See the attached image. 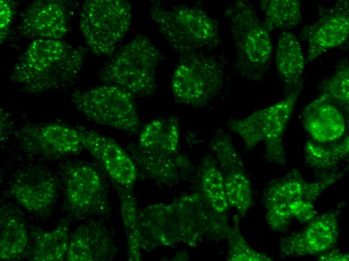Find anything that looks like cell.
I'll return each instance as SVG.
<instances>
[{"instance_id": "6da1fadb", "label": "cell", "mask_w": 349, "mask_h": 261, "mask_svg": "<svg viewBox=\"0 0 349 261\" xmlns=\"http://www.w3.org/2000/svg\"><path fill=\"white\" fill-rule=\"evenodd\" d=\"M137 224L141 248L193 247L206 237L227 238L231 228L225 213L216 211L202 193L148 206L137 212Z\"/></svg>"}, {"instance_id": "7a4b0ae2", "label": "cell", "mask_w": 349, "mask_h": 261, "mask_svg": "<svg viewBox=\"0 0 349 261\" xmlns=\"http://www.w3.org/2000/svg\"><path fill=\"white\" fill-rule=\"evenodd\" d=\"M85 58L84 48L61 40H34L16 61L10 78L21 92L40 94L73 82Z\"/></svg>"}, {"instance_id": "3957f363", "label": "cell", "mask_w": 349, "mask_h": 261, "mask_svg": "<svg viewBox=\"0 0 349 261\" xmlns=\"http://www.w3.org/2000/svg\"><path fill=\"white\" fill-rule=\"evenodd\" d=\"M343 176V172L329 173L320 179L307 181L297 169L276 180L264 196L267 224L275 231L285 230L293 218L301 223L315 217L314 203L327 188Z\"/></svg>"}, {"instance_id": "277c9868", "label": "cell", "mask_w": 349, "mask_h": 261, "mask_svg": "<svg viewBox=\"0 0 349 261\" xmlns=\"http://www.w3.org/2000/svg\"><path fill=\"white\" fill-rule=\"evenodd\" d=\"M150 14L180 60L212 50L221 43L217 21L201 8L185 5L169 6L154 2Z\"/></svg>"}, {"instance_id": "5b68a950", "label": "cell", "mask_w": 349, "mask_h": 261, "mask_svg": "<svg viewBox=\"0 0 349 261\" xmlns=\"http://www.w3.org/2000/svg\"><path fill=\"white\" fill-rule=\"evenodd\" d=\"M224 16L230 22L236 47L237 71L248 80H260L269 70L273 54L269 32L248 1H235Z\"/></svg>"}, {"instance_id": "8992f818", "label": "cell", "mask_w": 349, "mask_h": 261, "mask_svg": "<svg viewBox=\"0 0 349 261\" xmlns=\"http://www.w3.org/2000/svg\"><path fill=\"white\" fill-rule=\"evenodd\" d=\"M162 58L148 37L138 35L104 65L98 77L133 96H150L155 91L156 68Z\"/></svg>"}, {"instance_id": "52a82bcc", "label": "cell", "mask_w": 349, "mask_h": 261, "mask_svg": "<svg viewBox=\"0 0 349 261\" xmlns=\"http://www.w3.org/2000/svg\"><path fill=\"white\" fill-rule=\"evenodd\" d=\"M300 93L285 95L280 101L244 118L230 119L227 125L242 139L246 150H252L264 142L268 161L285 166L283 136Z\"/></svg>"}, {"instance_id": "ba28073f", "label": "cell", "mask_w": 349, "mask_h": 261, "mask_svg": "<svg viewBox=\"0 0 349 261\" xmlns=\"http://www.w3.org/2000/svg\"><path fill=\"white\" fill-rule=\"evenodd\" d=\"M131 6L123 0H88L82 6L79 27L86 44L98 56L111 55L128 32Z\"/></svg>"}, {"instance_id": "9c48e42d", "label": "cell", "mask_w": 349, "mask_h": 261, "mask_svg": "<svg viewBox=\"0 0 349 261\" xmlns=\"http://www.w3.org/2000/svg\"><path fill=\"white\" fill-rule=\"evenodd\" d=\"M71 99L91 121L130 134H137L140 129L133 96L116 86L105 84L77 90Z\"/></svg>"}, {"instance_id": "30bf717a", "label": "cell", "mask_w": 349, "mask_h": 261, "mask_svg": "<svg viewBox=\"0 0 349 261\" xmlns=\"http://www.w3.org/2000/svg\"><path fill=\"white\" fill-rule=\"evenodd\" d=\"M223 79L221 64L200 54L180 63L172 77L171 87L179 101L194 107L207 104L220 90Z\"/></svg>"}, {"instance_id": "8fae6325", "label": "cell", "mask_w": 349, "mask_h": 261, "mask_svg": "<svg viewBox=\"0 0 349 261\" xmlns=\"http://www.w3.org/2000/svg\"><path fill=\"white\" fill-rule=\"evenodd\" d=\"M66 205L77 216L99 214L107 210V197L98 171L84 163L72 164L64 177Z\"/></svg>"}, {"instance_id": "7c38bea8", "label": "cell", "mask_w": 349, "mask_h": 261, "mask_svg": "<svg viewBox=\"0 0 349 261\" xmlns=\"http://www.w3.org/2000/svg\"><path fill=\"white\" fill-rule=\"evenodd\" d=\"M318 9L317 20L305 26L300 34V39L308 44L306 64L342 45L348 37V1L339 0L331 6L319 5Z\"/></svg>"}, {"instance_id": "4fadbf2b", "label": "cell", "mask_w": 349, "mask_h": 261, "mask_svg": "<svg viewBox=\"0 0 349 261\" xmlns=\"http://www.w3.org/2000/svg\"><path fill=\"white\" fill-rule=\"evenodd\" d=\"M26 152L46 157H60L79 152L83 146L77 127L58 122L29 123L15 133Z\"/></svg>"}, {"instance_id": "5bb4252c", "label": "cell", "mask_w": 349, "mask_h": 261, "mask_svg": "<svg viewBox=\"0 0 349 261\" xmlns=\"http://www.w3.org/2000/svg\"><path fill=\"white\" fill-rule=\"evenodd\" d=\"M339 210L314 217L305 228L281 238L279 243L282 258L317 254L330 249L339 236Z\"/></svg>"}, {"instance_id": "9a60e30c", "label": "cell", "mask_w": 349, "mask_h": 261, "mask_svg": "<svg viewBox=\"0 0 349 261\" xmlns=\"http://www.w3.org/2000/svg\"><path fill=\"white\" fill-rule=\"evenodd\" d=\"M87 150L118 187L131 188L137 177L131 158L111 138L83 126L76 127Z\"/></svg>"}, {"instance_id": "2e32d148", "label": "cell", "mask_w": 349, "mask_h": 261, "mask_svg": "<svg viewBox=\"0 0 349 261\" xmlns=\"http://www.w3.org/2000/svg\"><path fill=\"white\" fill-rule=\"evenodd\" d=\"M68 26V10L63 1L39 0L32 2L23 12L20 31L28 39L61 40Z\"/></svg>"}, {"instance_id": "e0dca14e", "label": "cell", "mask_w": 349, "mask_h": 261, "mask_svg": "<svg viewBox=\"0 0 349 261\" xmlns=\"http://www.w3.org/2000/svg\"><path fill=\"white\" fill-rule=\"evenodd\" d=\"M10 191L24 209L39 214L48 210L54 203L57 184L54 177L45 171H24L11 183Z\"/></svg>"}, {"instance_id": "ac0fdd59", "label": "cell", "mask_w": 349, "mask_h": 261, "mask_svg": "<svg viewBox=\"0 0 349 261\" xmlns=\"http://www.w3.org/2000/svg\"><path fill=\"white\" fill-rule=\"evenodd\" d=\"M302 122L311 139L320 143L342 139L346 124L342 112L326 95L321 94L302 112Z\"/></svg>"}, {"instance_id": "d6986e66", "label": "cell", "mask_w": 349, "mask_h": 261, "mask_svg": "<svg viewBox=\"0 0 349 261\" xmlns=\"http://www.w3.org/2000/svg\"><path fill=\"white\" fill-rule=\"evenodd\" d=\"M275 63L284 84V96L301 92L305 60L300 42L292 33L283 31L279 35L275 50Z\"/></svg>"}, {"instance_id": "ffe728a7", "label": "cell", "mask_w": 349, "mask_h": 261, "mask_svg": "<svg viewBox=\"0 0 349 261\" xmlns=\"http://www.w3.org/2000/svg\"><path fill=\"white\" fill-rule=\"evenodd\" d=\"M111 238L102 227L96 223L78 227L69 237L66 256L69 261L103 260L110 255Z\"/></svg>"}, {"instance_id": "44dd1931", "label": "cell", "mask_w": 349, "mask_h": 261, "mask_svg": "<svg viewBox=\"0 0 349 261\" xmlns=\"http://www.w3.org/2000/svg\"><path fill=\"white\" fill-rule=\"evenodd\" d=\"M131 153L135 165L150 177L163 184L177 182L181 172L189 166L188 160L180 154L160 157L147 153L137 146L131 148Z\"/></svg>"}, {"instance_id": "7402d4cb", "label": "cell", "mask_w": 349, "mask_h": 261, "mask_svg": "<svg viewBox=\"0 0 349 261\" xmlns=\"http://www.w3.org/2000/svg\"><path fill=\"white\" fill-rule=\"evenodd\" d=\"M349 138L320 143L307 140L304 145V163L307 167L319 172L329 173L348 156Z\"/></svg>"}, {"instance_id": "603a6c76", "label": "cell", "mask_w": 349, "mask_h": 261, "mask_svg": "<svg viewBox=\"0 0 349 261\" xmlns=\"http://www.w3.org/2000/svg\"><path fill=\"white\" fill-rule=\"evenodd\" d=\"M32 236L34 241L32 260L59 261L66 257L69 240L67 223L60 224L49 231L33 232Z\"/></svg>"}, {"instance_id": "cb8c5ba5", "label": "cell", "mask_w": 349, "mask_h": 261, "mask_svg": "<svg viewBox=\"0 0 349 261\" xmlns=\"http://www.w3.org/2000/svg\"><path fill=\"white\" fill-rule=\"evenodd\" d=\"M0 258L14 259L26 249L29 235L25 223L13 213L1 212L0 221Z\"/></svg>"}, {"instance_id": "d4e9b609", "label": "cell", "mask_w": 349, "mask_h": 261, "mask_svg": "<svg viewBox=\"0 0 349 261\" xmlns=\"http://www.w3.org/2000/svg\"><path fill=\"white\" fill-rule=\"evenodd\" d=\"M259 6L264 15L263 23L269 32L274 29H291L302 21L298 0H264L260 2Z\"/></svg>"}, {"instance_id": "484cf974", "label": "cell", "mask_w": 349, "mask_h": 261, "mask_svg": "<svg viewBox=\"0 0 349 261\" xmlns=\"http://www.w3.org/2000/svg\"><path fill=\"white\" fill-rule=\"evenodd\" d=\"M202 162V193L216 211L225 213L230 206L225 193L224 175L211 156L204 157Z\"/></svg>"}, {"instance_id": "4316f807", "label": "cell", "mask_w": 349, "mask_h": 261, "mask_svg": "<svg viewBox=\"0 0 349 261\" xmlns=\"http://www.w3.org/2000/svg\"><path fill=\"white\" fill-rule=\"evenodd\" d=\"M225 190L230 206L235 209L239 216L246 215L253 203V192L245 171H235L224 175Z\"/></svg>"}, {"instance_id": "83f0119b", "label": "cell", "mask_w": 349, "mask_h": 261, "mask_svg": "<svg viewBox=\"0 0 349 261\" xmlns=\"http://www.w3.org/2000/svg\"><path fill=\"white\" fill-rule=\"evenodd\" d=\"M319 89L346 113L349 107V63L347 57L340 60L332 74L320 83Z\"/></svg>"}, {"instance_id": "f1b7e54d", "label": "cell", "mask_w": 349, "mask_h": 261, "mask_svg": "<svg viewBox=\"0 0 349 261\" xmlns=\"http://www.w3.org/2000/svg\"><path fill=\"white\" fill-rule=\"evenodd\" d=\"M231 137L222 129H218L210 147L215 154L223 175L235 171H245L240 154L233 145Z\"/></svg>"}, {"instance_id": "f546056e", "label": "cell", "mask_w": 349, "mask_h": 261, "mask_svg": "<svg viewBox=\"0 0 349 261\" xmlns=\"http://www.w3.org/2000/svg\"><path fill=\"white\" fill-rule=\"evenodd\" d=\"M120 187L122 216L128 239L129 255L132 260H139L141 246L134 200L131 188Z\"/></svg>"}, {"instance_id": "4dcf8cb0", "label": "cell", "mask_w": 349, "mask_h": 261, "mask_svg": "<svg viewBox=\"0 0 349 261\" xmlns=\"http://www.w3.org/2000/svg\"><path fill=\"white\" fill-rule=\"evenodd\" d=\"M239 215L234 218V225L227 236L229 249L227 259L231 261H272L266 254L252 248L242 236L239 229Z\"/></svg>"}, {"instance_id": "1f68e13d", "label": "cell", "mask_w": 349, "mask_h": 261, "mask_svg": "<svg viewBox=\"0 0 349 261\" xmlns=\"http://www.w3.org/2000/svg\"><path fill=\"white\" fill-rule=\"evenodd\" d=\"M165 118H158L148 122L142 130L137 145L149 148L159 141L163 129Z\"/></svg>"}, {"instance_id": "d6a6232c", "label": "cell", "mask_w": 349, "mask_h": 261, "mask_svg": "<svg viewBox=\"0 0 349 261\" xmlns=\"http://www.w3.org/2000/svg\"><path fill=\"white\" fill-rule=\"evenodd\" d=\"M1 44L6 38L14 15V7L10 1L1 0L0 2Z\"/></svg>"}, {"instance_id": "836d02e7", "label": "cell", "mask_w": 349, "mask_h": 261, "mask_svg": "<svg viewBox=\"0 0 349 261\" xmlns=\"http://www.w3.org/2000/svg\"><path fill=\"white\" fill-rule=\"evenodd\" d=\"M322 261H346L349 260L348 253H342L339 250L333 249L322 254L319 257Z\"/></svg>"}]
</instances>
